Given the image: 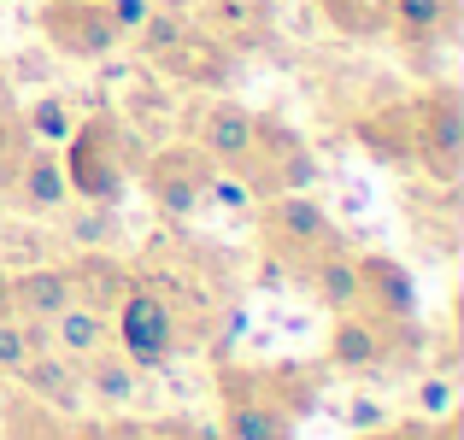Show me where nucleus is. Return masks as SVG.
Here are the masks:
<instances>
[{"label": "nucleus", "mask_w": 464, "mask_h": 440, "mask_svg": "<svg viewBox=\"0 0 464 440\" xmlns=\"http://www.w3.org/2000/svg\"><path fill=\"white\" fill-rule=\"evenodd\" d=\"M317 18L329 24V30L353 35V42H376V35H388V0H312Z\"/></svg>", "instance_id": "22"}, {"label": "nucleus", "mask_w": 464, "mask_h": 440, "mask_svg": "<svg viewBox=\"0 0 464 440\" xmlns=\"http://www.w3.org/2000/svg\"><path fill=\"white\" fill-rule=\"evenodd\" d=\"M182 30H188L182 6H153L148 18H141V30H136V53H141V59H159V53H170V47L182 42Z\"/></svg>", "instance_id": "25"}, {"label": "nucleus", "mask_w": 464, "mask_h": 440, "mask_svg": "<svg viewBox=\"0 0 464 440\" xmlns=\"http://www.w3.org/2000/svg\"><path fill=\"white\" fill-rule=\"evenodd\" d=\"M165 77H177V82H200V89H218V82H229V47L218 42V35H206V30H182V42L170 47V53H159L153 59Z\"/></svg>", "instance_id": "13"}, {"label": "nucleus", "mask_w": 464, "mask_h": 440, "mask_svg": "<svg viewBox=\"0 0 464 440\" xmlns=\"http://www.w3.org/2000/svg\"><path fill=\"white\" fill-rule=\"evenodd\" d=\"M306 282H312V300L324 311H359V264H353L347 247H329L306 264Z\"/></svg>", "instance_id": "18"}, {"label": "nucleus", "mask_w": 464, "mask_h": 440, "mask_svg": "<svg viewBox=\"0 0 464 440\" xmlns=\"http://www.w3.org/2000/svg\"><path fill=\"white\" fill-rule=\"evenodd\" d=\"M170 440H177V435H170Z\"/></svg>", "instance_id": "34"}, {"label": "nucleus", "mask_w": 464, "mask_h": 440, "mask_svg": "<svg viewBox=\"0 0 464 440\" xmlns=\"http://www.w3.org/2000/svg\"><path fill=\"white\" fill-rule=\"evenodd\" d=\"M18 387H24V399L42 406V411H77L82 406L77 359H65V352H53V347L30 352V359L18 364Z\"/></svg>", "instance_id": "12"}, {"label": "nucleus", "mask_w": 464, "mask_h": 440, "mask_svg": "<svg viewBox=\"0 0 464 440\" xmlns=\"http://www.w3.org/2000/svg\"><path fill=\"white\" fill-rule=\"evenodd\" d=\"M212 158L200 147H159L141 165V188L165 217H194L206 206V182H212Z\"/></svg>", "instance_id": "7"}, {"label": "nucleus", "mask_w": 464, "mask_h": 440, "mask_svg": "<svg viewBox=\"0 0 464 440\" xmlns=\"http://www.w3.org/2000/svg\"><path fill=\"white\" fill-rule=\"evenodd\" d=\"M112 347L124 352L136 370H165L182 347V317L153 282H130L124 300L112 305Z\"/></svg>", "instance_id": "2"}, {"label": "nucleus", "mask_w": 464, "mask_h": 440, "mask_svg": "<svg viewBox=\"0 0 464 440\" xmlns=\"http://www.w3.org/2000/svg\"><path fill=\"white\" fill-rule=\"evenodd\" d=\"M35 24H42L47 47H59L65 59H89V65L94 59H112L118 47L130 42V35L112 24L106 0H42Z\"/></svg>", "instance_id": "5"}, {"label": "nucleus", "mask_w": 464, "mask_h": 440, "mask_svg": "<svg viewBox=\"0 0 464 440\" xmlns=\"http://www.w3.org/2000/svg\"><path fill=\"white\" fill-rule=\"evenodd\" d=\"M6 288H12V317H35V323H53L77 300L65 264H30V271L6 276Z\"/></svg>", "instance_id": "14"}, {"label": "nucleus", "mask_w": 464, "mask_h": 440, "mask_svg": "<svg viewBox=\"0 0 464 440\" xmlns=\"http://www.w3.org/2000/svg\"><path fill=\"white\" fill-rule=\"evenodd\" d=\"M71 235H77L82 247H101V241H106V206H89V212H82V224L71 229Z\"/></svg>", "instance_id": "30"}, {"label": "nucleus", "mask_w": 464, "mask_h": 440, "mask_svg": "<svg viewBox=\"0 0 464 440\" xmlns=\"http://www.w3.org/2000/svg\"><path fill=\"white\" fill-rule=\"evenodd\" d=\"M295 406L259 370H224V440H288Z\"/></svg>", "instance_id": "6"}, {"label": "nucleus", "mask_w": 464, "mask_h": 440, "mask_svg": "<svg viewBox=\"0 0 464 440\" xmlns=\"http://www.w3.org/2000/svg\"><path fill=\"white\" fill-rule=\"evenodd\" d=\"M47 340H53V352H65V359H89V352L112 347V317L82 305V300H71L65 311L47 323Z\"/></svg>", "instance_id": "19"}, {"label": "nucleus", "mask_w": 464, "mask_h": 440, "mask_svg": "<svg viewBox=\"0 0 464 440\" xmlns=\"http://www.w3.org/2000/svg\"><path fill=\"white\" fill-rule=\"evenodd\" d=\"M353 264H359V311L364 317L394 323V329H406L411 317H418V276L400 259H388V253H359Z\"/></svg>", "instance_id": "8"}, {"label": "nucleus", "mask_w": 464, "mask_h": 440, "mask_svg": "<svg viewBox=\"0 0 464 440\" xmlns=\"http://www.w3.org/2000/svg\"><path fill=\"white\" fill-rule=\"evenodd\" d=\"M411 106V136H418V158L411 165L430 170L435 182H453L459 177V158H464V106H459V89L435 82L423 89Z\"/></svg>", "instance_id": "4"}, {"label": "nucleus", "mask_w": 464, "mask_h": 440, "mask_svg": "<svg viewBox=\"0 0 464 440\" xmlns=\"http://www.w3.org/2000/svg\"><path fill=\"white\" fill-rule=\"evenodd\" d=\"M453 417V382L447 376H423L418 382V423H441Z\"/></svg>", "instance_id": "27"}, {"label": "nucleus", "mask_w": 464, "mask_h": 440, "mask_svg": "<svg viewBox=\"0 0 464 440\" xmlns=\"http://www.w3.org/2000/svg\"><path fill=\"white\" fill-rule=\"evenodd\" d=\"M153 6H159V0H106V12H112V24H118L124 35H136L141 18H148Z\"/></svg>", "instance_id": "28"}, {"label": "nucleus", "mask_w": 464, "mask_h": 440, "mask_svg": "<svg viewBox=\"0 0 464 440\" xmlns=\"http://www.w3.org/2000/svg\"><path fill=\"white\" fill-rule=\"evenodd\" d=\"M24 147H30V129H24L18 106H12V100H0V182L12 177V165L24 158Z\"/></svg>", "instance_id": "26"}, {"label": "nucleus", "mask_w": 464, "mask_h": 440, "mask_svg": "<svg viewBox=\"0 0 464 440\" xmlns=\"http://www.w3.org/2000/svg\"><path fill=\"white\" fill-rule=\"evenodd\" d=\"M423 429H430V423H411V429H388L382 423V429H364L359 440H423Z\"/></svg>", "instance_id": "31"}, {"label": "nucleus", "mask_w": 464, "mask_h": 440, "mask_svg": "<svg viewBox=\"0 0 464 440\" xmlns=\"http://www.w3.org/2000/svg\"><path fill=\"white\" fill-rule=\"evenodd\" d=\"M271 30V0H206V35L224 47H253Z\"/></svg>", "instance_id": "20"}, {"label": "nucleus", "mask_w": 464, "mask_h": 440, "mask_svg": "<svg viewBox=\"0 0 464 440\" xmlns=\"http://www.w3.org/2000/svg\"><path fill=\"white\" fill-rule=\"evenodd\" d=\"M59 440H101V435H59Z\"/></svg>", "instance_id": "33"}, {"label": "nucleus", "mask_w": 464, "mask_h": 440, "mask_svg": "<svg viewBox=\"0 0 464 440\" xmlns=\"http://www.w3.org/2000/svg\"><path fill=\"white\" fill-rule=\"evenodd\" d=\"M359 147L382 165H411L418 158V136H411V106H388V112L359 124Z\"/></svg>", "instance_id": "21"}, {"label": "nucleus", "mask_w": 464, "mask_h": 440, "mask_svg": "<svg viewBox=\"0 0 464 440\" xmlns=\"http://www.w3.org/2000/svg\"><path fill=\"white\" fill-rule=\"evenodd\" d=\"M42 347H53L47 323H35V317H0V376H18V364Z\"/></svg>", "instance_id": "23"}, {"label": "nucleus", "mask_w": 464, "mask_h": 440, "mask_svg": "<svg viewBox=\"0 0 464 440\" xmlns=\"http://www.w3.org/2000/svg\"><path fill=\"white\" fill-rule=\"evenodd\" d=\"M259 247L271 264H295V271H306L317 253L341 247V229L335 217L324 212V206L312 200V194H265L259 206Z\"/></svg>", "instance_id": "3"}, {"label": "nucleus", "mask_w": 464, "mask_h": 440, "mask_svg": "<svg viewBox=\"0 0 464 440\" xmlns=\"http://www.w3.org/2000/svg\"><path fill=\"white\" fill-rule=\"evenodd\" d=\"M65 271H71V293H77L82 305H94V311H106V317H112L118 300H124V288L136 282V271L118 264L112 253H101V247H89L82 259H71Z\"/></svg>", "instance_id": "15"}, {"label": "nucleus", "mask_w": 464, "mask_h": 440, "mask_svg": "<svg viewBox=\"0 0 464 440\" xmlns=\"http://www.w3.org/2000/svg\"><path fill=\"white\" fill-rule=\"evenodd\" d=\"M406 329L376 323V317H364V311H341L335 329H329V364H335V370H353V376L382 370V364H394L400 335H406Z\"/></svg>", "instance_id": "10"}, {"label": "nucleus", "mask_w": 464, "mask_h": 440, "mask_svg": "<svg viewBox=\"0 0 464 440\" xmlns=\"http://www.w3.org/2000/svg\"><path fill=\"white\" fill-rule=\"evenodd\" d=\"M18 118H24V129H30L35 147H65L71 124H77V118H71V106L59 100V94H42V100H30Z\"/></svg>", "instance_id": "24"}, {"label": "nucleus", "mask_w": 464, "mask_h": 440, "mask_svg": "<svg viewBox=\"0 0 464 440\" xmlns=\"http://www.w3.org/2000/svg\"><path fill=\"white\" fill-rule=\"evenodd\" d=\"M0 317H12V288H6V271H0Z\"/></svg>", "instance_id": "32"}, {"label": "nucleus", "mask_w": 464, "mask_h": 440, "mask_svg": "<svg viewBox=\"0 0 464 440\" xmlns=\"http://www.w3.org/2000/svg\"><path fill=\"white\" fill-rule=\"evenodd\" d=\"M388 30L418 53L459 30V0H388Z\"/></svg>", "instance_id": "16"}, {"label": "nucleus", "mask_w": 464, "mask_h": 440, "mask_svg": "<svg viewBox=\"0 0 464 440\" xmlns=\"http://www.w3.org/2000/svg\"><path fill=\"white\" fill-rule=\"evenodd\" d=\"M6 188H12V200H18V212H30V217L65 212L71 182H65V165H59V147H35L30 141V147H24V158L12 165Z\"/></svg>", "instance_id": "11"}, {"label": "nucleus", "mask_w": 464, "mask_h": 440, "mask_svg": "<svg viewBox=\"0 0 464 440\" xmlns=\"http://www.w3.org/2000/svg\"><path fill=\"white\" fill-rule=\"evenodd\" d=\"M347 423H353V429L364 435V429H382V423H388V411L376 406V399H364V394H359V399L347 406Z\"/></svg>", "instance_id": "29"}, {"label": "nucleus", "mask_w": 464, "mask_h": 440, "mask_svg": "<svg viewBox=\"0 0 464 440\" xmlns=\"http://www.w3.org/2000/svg\"><path fill=\"white\" fill-rule=\"evenodd\" d=\"M59 165H65L71 200H82V206H118V200H124V188H130V170H136L124 118H112V112L77 118L71 136H65Z\"/></svg>", "instance_id": "1"}, {"label": "nucleus", "mask_w": 464, "mask_h": 440, "mask_svg": "<svg viewBox=\"0 0 464 440\" xmlns=\"http://www.w3.org/2000/svg\"><path fill=\"white\" fill-rule=\"evenodd\" d=\"M194 147L212 158L218 170H247L253 165V147H259V112L236 100H212L200 118H194Z\"/></svg>", "instance_id": "9"}, {"label": "nucleus", "mask_w": 464, "mask_h": 440, "mask_svg": "<svg viewBox=\"0 0 464 440\" xmlns=\"http://www.w3.org/2000/svg\"><path fill=\"white\" fill-rule=\"evenodd\" d=\"M77 376H82V394L106 411L130 406V399H136V382H141V370L118 347H101V352H89V359H77Z\"/></svg>", "instance_id": "17"}]
</instances>
